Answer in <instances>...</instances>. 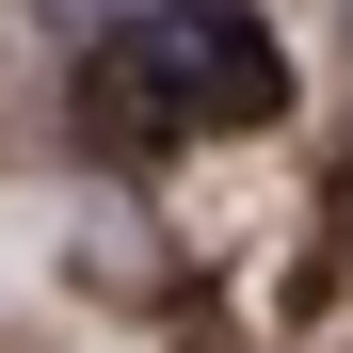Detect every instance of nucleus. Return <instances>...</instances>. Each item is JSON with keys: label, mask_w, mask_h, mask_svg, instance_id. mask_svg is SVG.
<instances>
[{"label": "nucleus", "mask_w": 353, "mask_h": 353, "mask_svg": "<svg viewBox=\"0 0 353 353\" xmlns=\"http://www.w3.org/2000/svg\"><path fill=\"white\" fill-rule=\"evenodd\" d=\"M257 112H289V48L257 0H145L129 32H112L97 65V129L112 145H209V129H257Z\"/></svg>", "instance_id": "f257e3e1"}]
</instances>
